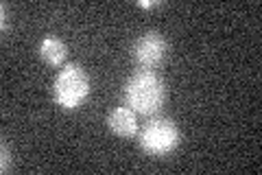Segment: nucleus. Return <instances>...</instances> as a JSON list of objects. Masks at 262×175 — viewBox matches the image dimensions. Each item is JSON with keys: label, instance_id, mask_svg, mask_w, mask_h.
<instances>
[{"label": "nucleus", "instance_id": "obj_1", "mask_svg": "<svg viewBox=\"0 0 262 175\" xmlns=\"http://www.w3.org/2000/svg\"><path fill=\"white\" fill-rule=\"evenodd\" d=\"M122 96H125L127 107H131L136 114L151 116L166 101V83L153 70L140 68L127 79Z\"/></svg>", "mask_w": 262, "mask_h": 175}, {"label": "nucleus", "instance_id": "obj_2", "mask_svg": "<svg viewBox=\"0 0 262 175\" xmlns=\"http://www.w3.org/2000/svg\"><path fill=\"white\" fill-rule=\"evenodd\" d=\"M53 96L61 110H79L90 96V79L79 64H66L55 77Z\"/></svg>", "mask_w": 262, "mask_h": 175}, {"label": "nucleus", "instance_id": "obj_3", "mask_svg": "<svg viewBox=\"0 0 262 175\" xmlns=\"http://www.w3.org/2000/svg\"><path fill=\"white\" fill-rule=\"evenodd\" d=\"M182 131L170 119H151L138 136L140 149L151 158H164L179 147Z\"/></svg>", "mask_w": 262, "mask_h": 175}, {"label": "nucleus", "instance_id": "obj_4", "mask_svg": "<svg viewBox=\"0 0 262 175\" xmlns=\"http://www.w3.org/2000/svg\"><path fill=\"white\" fill-rule=\"evenodd\" d=\"M131 57L142 70H153L168 57V42L158 31L142 33L131 46Z\"/></svg>", "mask_w": 262, "mask_h": 175}, {"label": "nucleus", "instance_id": "obj_5", "mask_svg": "<svg viewBox=\"0 0 262 175\" xmlns=\"http://www.w3.org/2000/svg\"><path fill=\"white\" fill-rule=\"evenodd\" d=\"M107 127L118 138H134L138 134V116L131 107H114L107 116Z\"/></svg>", "mask_w": 262, "mask_h": 175}, {"label": "nucleus", "instance_id": "obj_6", "mask_svg": "<svg viewBox=\"0 0 262 175\" xmlns=\"http://www.w3.org/2000/svg\"><path fill=\"white\" fill-rule=\"evenodd\" d=\"M66 55H68V48H66V44L59 37L48 35L39 42V57H42L48 66H53V68H59L66 62Z\"/></svg>", "mask_w": 262, "mask_h": 175}, {"label": "nucleus", "instance_id": "obj_7", "mask_svg": "<svg viewBox=\"0 0 262 175\" xmlns=\"http://www.w3.org/2000/svg\"><path fill=\"white\" fill-rule=\"evenodd\" d=\"M0 151H3V162H0V173H7L11 166V155H9V149H7V143H3L0 147Z\"/></svg>", "mask_w": 262, "mask_h": 175}, {"label": "nucleus", "instance_id": "obj_8", "mask_svg": "<svg viewBox=\"0 0 262 175\" xmlns=\"http://www.w3.org/2000/svg\"><path fill=\"white\" fill-rule=\"evenodd\" d=\"M160 3H153V0H149V3H146V0H140V3H138V7H144V9H151V7H158Z\"/></svg>", "mask_w": 262, "mask_h": 175}, {"label": "nucleus", "instance_id": "obj_9", "mask_svg": "<svg viewBox=\"0 0 262 175\" xmlns=\"http://www.w3.org/2000/svg\"><path fill=\"white\" fill-rule=\"evenodd\" d=\"M0 11H3V31H7V5H0Z\"/></svg>", "mask_w": 262, "mask_h": 175}]
</instances>
